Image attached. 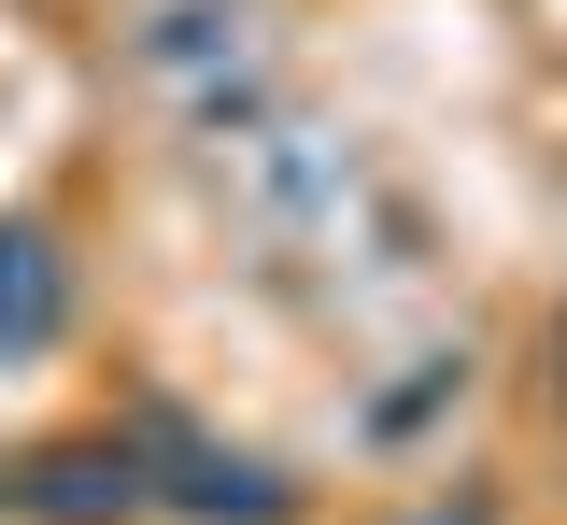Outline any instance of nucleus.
Listing matches in <instances>:
<instances>
[{
    "mask_svg": "<svg viewBox=\"0 0 567 525\" xmlns=\"http://www.w3.org/2000/svg\"><path fill=\"white\" fill-rule=\"evenodd\" d=\"M58 327V270H43V241H0V341H43Z\"/></svg>",
    "mask_w": 567,
    "mask_h": 525,
    "instance_id": "obj_1",
    "label": "nucleus"
}]
</instances>
